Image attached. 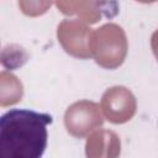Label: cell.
<instances>
[{"mask_svg": "<svg viewBox=\"0 0 158 158\" xmlns=\"http://www.w3.org/2000/svg\"><path fill=\"white\" fill-rule=\"evenodd\" d=\"M53 117L31 109H10L0 117V158H42Z\"/></svg>", "mask_w": 158, "mask_h": 158, "instance_id": "6da1fadb", "label": "cell"}]
</instances>
